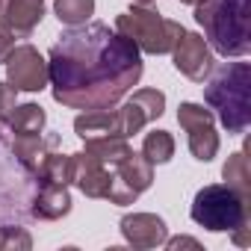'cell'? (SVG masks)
I'll return each mask as SVG.
<instances>
[{
  "mask_svg": "<svg viewBox=\"0 0 251 251\" xmlns=\"http://www.w3.org/2000/svg\"><path fill=\"white\" fill-rule=\"evenodd\" d=\"M142 80V50L106 24H80L59 36L48 59L53 100L71 109H112Z\"/></svg>",
  "mask_w": 251,
  "mask_h": 251,
  "instance_id": "cell-1",
  "label": "cell"
},
{
  "mask_svg": "<svg viewBox=\"0 0 251 251\" xmlns=\"http://www.w3.org/2000/svg\"><path fill=\"white\" fill-rule=\"evenodd\" d=\"M195 21L204 42L222 56H245L251 50V0H198Z\"/></svg>",
  "mask_w": 251,
  "mask_h": 251,
  "instance_id": "cell-2",
  "label": "cell"
},
{
  "mask_svg": "<svg viewBox=\"0 0 251 251\" xmlns=\"http://www.w3.org/2000/svg\"><path fill=\"white\" fill-rule=\"evenodd\" d=\"M204 100L216 109L227 133H245L251 124V65L248 62L222 65L210 77Z\"/></svg>",
  "mask_w": 251,
  "mask_h": 251,
  "instance_id": "cell-3",
  "label": "cell"
},
{
  "mask_svg": "<svg viewBox=\"0 0 251 251\" xmlns=\"http://www.w3.org/2000/svg\"><path fill=\"white\" fill-rule=\"evenodd\" d=\"M115 33L127 36L139 50L145 53H154V56H163V53H172V48L177 45V39L183 36V27L177 21H169V18H160L154 9L148 6H133L124 15L115 18Z\"/></svg>",
  "mask_w": 251,
  "mask_h": 251,
  "instance_id": "cell-4",
  "label": "cell"
},
{
  "mask_svg": "<svg viewBox=\"0 0 251 251\" xmlns=\"http://www.w3.org/2000/svg\"><path fill=\"white\" fill-rule=\"evenodd\" d=\"M115 163H103L86 151L71 154V183H77V189L89 198H103L109 204H133L139 195L118 177Z\"/></svg>",
  "mask_w": 251,
  "mask_h": 251,
  "instance_id": "cell-5",
  "label": "cell"
},
{
  "mask_svg": "<svg viewBox=\"0 0 251 251\" xmlns=\"http://www.w3.org/2000/svg\"><path fill=\"white\" fill-rule=\"evenodd\" d=\"M248 204L245 198H239L230 186H204L198 189L195 201H192V222L213 230V233H222V230H236L239 225H248Z\"/></svg>",
  "mask_w": 251,
  "mask_h": 251,
  "instance_id": "cell-6",
  "label": "cell"
},
{
  "mask_svg": "<svg viewBox=\"0 0 251 251\" xmlns=\"http://www.w3.org/2000/svg\"><path fill=\"white\" fill-rule=\"evenodd\" d=\"M148 124V115L142 112V106L136 100H127L121 109H92L74 118V133L86 142V139H127L133 133H139Z\"/></svg>",
  "mask_w": 251,
  "mask_h": 251,
  "instance_id": "cell-7",
  "label": "cell"
},
{
  "mask_svg": "<svg viewBox=\"0 0 251 251\" xmlns=\"http://www.w3.org/2000/svg\"><path fill=\"white\" fill-rule=\"evenodd\" d=\"M6 80L21 92H42L48 86V62L33 45H18L6 56Z\"/></svg>",
  "mask_w": 251,
  "mask_h": 251,
  "instance_id": "cell-8",
  "label": "cell"
},
{
  "mask_svg": "<svg viewBox=\"0 0 251 251\" xmlns=\"http://www.w3.org/2000/svg\"><path fill=\"white\" fill-rule=\"evenodd\" d=\"M172 56H175V68L183 77L195 80V83H201L213 71V50L204 42V36H198V33H186L183 30V36L172 48Z\"/></svg>",
  "mask_w": 251,
  "mask_h": 251,
  "instance_id": "cell-9",
  "label": "cell"
},
{
  "mask_svg": "<svg viewBox=\"0 0 251 251\" xmlns=\"http://www.w3.org/2000/svg\"><path fill=\"white\" fill-rule=\"evenodd\" d=\"M45 15V0H0V27L27 39Z\"/></svg>",
  "mask_w": 251,
  "mask_h": 251,
  "instance_id": "cell-10",
  "label": "cell"
},
{
  "mask_svg": "<svg viewBox=\"0 0 251 251\" xmlns=\"http://www.w3.org/2000/svg\"><path fill=\"white\" fill-rule=\"evenodd\" d=\"M121 233L133 248H157L169 239V227L154 213H130L121 219Z\"/></svg>",
  "mask_w": 251,
  "mask_h": 251,
  "instance_id": "cell-11",
  "label": "cell"
},
{
  "mask_svg": "<svg viewBox=\"0 0 251 251\" xmlns=\"http://www.w3.org/2000/svg\"><path fill=\"white\" fill-rule=\"evenodd\" d=\"M30 213H33L36 219H48V222L68 216V213H71L68 186H65V183H48V180H42V183H39V192H36V198H33Z\"/></svg>",
  "mask_w": 251,
  "mask_h": 251,
  "instance_id": "cell-12",
  "label": "cell"
},
{
  "mask_svg": "<svg viewBox=\"0 0 251 251\" xmlns=\"http://www.w3.org/2000/svg\"><path fill=\"white\" fill-rule=\"evenodd\" d=\"M56 148H59V136L56 133H48V136L30 133V136H15V142H12V154L27 172H36V166L45 160V154H50Z\"/></svg>",
  "mask_w": 251,
  "mask_h": 251,
  "instance_id": "cell-13",
  "label": "cell"
},
{
  "mask_svg": "<svg viewBox=\"0 0 251 251\" xmlns=\"http://www.w3.org/2000/svg\"><path fill=\"white\" fill-rule=\"evenodd\" d=\"M115 172H118V177L127 183L136 195H142L148 186H151V180H154V163H148L142 154H136V151H130L127 157H121L118 163H115Z\"/></svg>",
  "mask_w": 251,
  "mask_h": 251,
  "instance_id": "cell-14",
  "label": "cell"
},
{
  "mask_svg": "<svg viewBox=\"0 0 251 251\" xmlns=\"http://www.w3.org/2000/svg\"><path fill=\"white\" fill-rule=\"evenodd\" d=\"M186 133H189L192 157L201 160V163H210L216 157V151H219V133L213 127V121H201V124H195V127H189Z\"/></svg>",
  "mask_w": 251,
  "mask_h": 251,
  "instance_id": "cell-15",
  "label": "cell"
},
{
  "mask_svg": "<svg viewBox=\"0 0 251 251\" xmlns=\"http://www.w3.org/2000/svg\"><path fill=\"white\" fill-rule=\"evenodd\" d=\"M222 175H225V186H230L239 198L251 201V169H248V157H245V151L233 154V157L225 163Z\"/></svg>",
  "mask_w": 251,
  "mask_h": 251,
  "instance_id": "cell-16",
  "label": "cell"
},
{
  "mask_svg": "<svg viewBox=\"0 0 251 251\" xmlns=\"http://www.w3.org/2000/svg\"><path fill=\"white\" fill-rule=\"evenodd\" d=\"M9 127H12V133L15 136H30V133H42V127H45V109L39 106V103H15V109H12V115H9Z\"/></svg>",
  "mask_w": 251,
  "mask_h": 251,
  "instance_id": "cell-17",
  "label": "cell"
},
{
  "mask_svg": "<svg viewBox=\"0 0 251 251\" xmlns=\"http://www.w3.org/2000/svg\"><path fill=\"white\" fill-rule=\"evenodd\" d=\"M33 177H36V183L48 180V183H65L68 186L71 183V157H62L56 151L45 154V160L36 166Z\"/></svg>",
  "mask_w": 251,
  "mask_h": 251,
  "instance_id": "cell-18",
  "label": "cell"
},
{
  "mask_svg": "<svg viewBox=\"0 0 251 251\" xmlns=\"http://www.w3.org/2000/svg\"><path fill=\"white\" fill-rule=\"evenodd\" d=\"M53 12L62 24L68 27H80L92 18L95 12V0H53Z\"/></svg>",
  "mask_w": 251,
  "mask_h": 251,
  "instance_id": "cell-19",
  "label": "cell"
},
{
  "mask_svg": "<svg viewBox=\"0 0 251 251\" xmlns=\"http://www.w3.org/2000/svg\"><path fill=\"white\" fill-rule=\"evenodd\" d=\"M142 157L148 163H157V166L160 163H169L175 157V139H172V133H166V130L148 133L145 142H142Z\"/></svg>",
  "mask_w": 251,
  "mask_h": 251,
  "instance_id": "cell-20",
  "label": "cell"
},
{
  "mask_svg": "<svg viewBox=\"0 0 251 251\" xmlns=\"http://www.w3.org/2000/svg\"><path fill=\"white\" fill-rule=\"evenodd\" d=\"M130 100H136L142 106V112L148 115V121H157L166 112V95L160 89H139V92H133Z\"/></svg>",
  "mask_w": 251,
  "mask_h": 251,
  "instance_id": "cell-21",
  "label": "cell"
},
{
  "mask_svg": "<svg viewBox=\"0 0 251 251\" xmlns=\"http://www.w3.org/2000/svg\"><path fill=\"white\" fill-rule=\"evenodd\" d=\"M27 251V248H33V239H30V233L24 230V227H12V225H6V227H0V251Z\"/></svg>",
  "mask_w": 251,
  "mask_h": 251,
  "instance_id": "cell-22",
  "label": "cell"
},
{
  "mask_svg": "<svg viewBox=\"0 0 251 251\" xmlns=\"http://www.w3.org/2000/svg\"><path fill=\"white\" fill-rule=\"evenodd\" d=\"M15 103H18V89L6 80V83H0V121H9V115H12V109H15Z\"/></svg>",
  "mask_w": 251,
  "mask_h": 251,
  "instance_id": "cell-23",
  "label": "cell"
},
{
  "mask_svg": "<svg viewBox=\"0 0 251 251\" xmlns=\"http://www.w3.org/2000/svg\"><path fill=\"white\" fill-rule=\"evenodd\" d=\"M12 48H15V36H12V33H6L3 27H0V65L6 62V56L12 53Z\"/></svg>",
  "mask_w": 251,
  "mask_h": 251,
  "instance_id": "cell-24",
  "label": "cell"
},
{
  "mask_svg": "<svg viewBox=\"0 0 251 251\" xmlns=\"http://www.w3.org/2000/svg\"><path fill=\"white\" fill-rule=\"evenodd\" d=\"M163 245H169L172 251H177V248H195V251H201V242L192 239V236H175V239H166Z\"/></svg>",
  "mask_w": 251,
  "mask_h": 251,
  "instance_id": "cell-25",
  "label": "cell"
},
{
  "mask_svg": "<svg viewBox=\"0 0 251 251\" xmlns=\"http://www.w3.org/2000/svg\"><path fill=\"white\" fill-rule=\"evenodd\" d=\"M233 233V242L239 245V248H245V245H251V227L248 225H239L236 230H230Z\"/></svg>",
  "mask_w": 251,
  "mask_h": 251,
  "instance_id": "cell-26",
  "label": "cell"
},
{
  "mask_svg": "<svg viewBox=\"0 0 251 251\" xmlns=\"http://www.w3.org/2000/svg\"><path fill=\"white\" fill-rule=\"evenodd\" d=\"M133 3H139V6H151L154 0H133Z\"/></svg>",
  "mask_w": 251,
  "mask_h": 251,
  "instance_id": "cell-27",
  "label": "cell"
},
{
  "mask_svg": "<svg viewBox=\"0 0 251 251\" xmlns=\"http://www.w3.org/2000/svg\"><path fill=\"white\" fill-rule=\"evenodd\" d=\"M180 3H192V6H195V3H198V0H180Z\"/></svg>",
  "mask_w": 251,
  "mask_h": 251,
  "instance_id": "cell-28",
  "label": "cell"
}]
</instances>
